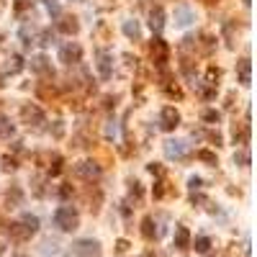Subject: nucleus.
Segmentation results:
<instances>
[{
	"label": "nucleus",
	"instance_id": "f257e3e1",
	"mask_svg": "<svg viewBox=\"0 0 257 257\" xmlns=\"http://www.w3.org/2000/svg\"><path fill=\"white\" fill-rule=\"evenodd\" d=\"M54 224L59 226L62 232H75L80 226V214H78V208H72V206H59L54 211Z\"/></svg>",
	"mask_w": 257,
	"mask_h": 257
},
{
	"label": "nucleus",
	"instance_id": "f03ea898",
	"mask_svg": "<svg viewBox=\"0 0 257 257\" xmlns=\"http://www.w3.org/2000/svg\"><path fill=\"white\" fill-rule=\"evenodd\" d=\"M70 257H100V245L95 239H80L72 245Z\"/></svg>",
	"mask_w": 257,
	"mask_h": 257
},
{
	"label": "nucleus",
	"instance_id": "7ed1b4c3",
	"mask_svg": "<svg viewBox=\"0 0 257 257\" xmlns=\"http://www.w3.org/2000/svg\"><path fill=\"white\" fill-rule=\"evenodd\" d=\"M83 59V47L78 41H70L65 44L62 49H59V62H65V65H78Z\"/></svg>",
	"mask_w": 257,
	"mask_h": 257
},
{
	"label": "nucleus",
	"instance_id": "20e7f679",
	"mask_svg": "<svg viewBox=\"0 0 257 257\" xmlns=\"http://www.w3.org/2000/svg\"><path fill=\"white\" fill-rule=\"evenodd\" d=\"M21 118H23V124H28V126H41L44 124V111L39 108L36 103H26L21 108Z\"/></svg>",
	"mask_w": 257,
	"mask_h": 257
},
{
	"label": "nucleus",
	"instance_id": "39448f33",
	"mask_svg": "<svg viewBox=\"0 0 257 257\" xmlns=\"http://www.w3.org/2000/svg\"><path fill=\"white\" fill-rule=\"evenodd\" d=\"M75 175L83 180H95V177H100V165L93 160H85L80 165H75Z\"/></svg>",
	"mask_w": 257,
	"mask_h": 257
},
{
	"label": "nucleus",
	"instance_id": "423d86ee",
	"mask_svg": "<svg viewBox=\"0 0 257 257\" xmlns=\"http://www.w3.org/2000/svg\"><path fill=\"white\" fill-rule=\"evenodd\" d=\"M177 124H180V113L172 108V105H165L162 113H160V126H162V131H175Z\"/></svg>",
	"mask_w": 257,
	"mask_h": 257
},
{
	"label": "nucleus",
	"instance_id": "0eeeda50",
	"mask_svg": "<svg viewBox=\"0 0 257 257\" xmlns=\"http://www.w3.org/2000/svg\"><path fill=\"white\" fill-rule=\"evenodd\" d=\"M165 155L170 160H183L188 155V144L183 139H170V142H165Z\"/></svg>",
	"mask_w": 257,
	"mask_h": 257
},
{
	"label": "nucleus",
	"instance_id": "6e6552de",
	"mask_svg": "<svg viewBox=\"0 0 257 257\" xmlns=\"http://www.w3.org/2000/svg\"><path fill=\"white\" fill-rule=\"evenodd\" d=\"M149 52H152V59H155V65L157 67H165V62H168V44H165L162 39H152V47H149Z\"/></svg>",
	"mask_w": 257,
	"mask_h": 257
},
{
	"label": "nucleus",
	"instance_id": "1a4fd4ad",
	"mask_svg": "<svg viewBox=\"0 0 257 257\" xmlns=\"http://www.w3.org/2000/svg\"><path fill=\"white\" fill-rule=\"evenodd\" d=\"M98 75H100V80H111V75H113V59L108 52H98Z\"/></svg>",
	"mask_w": 257,
	"mask_h": 257
},
{
	"label": "nucleus",
	"instance_id": "9d476101",
	"mask_svg": "<svg viewBox=\"0 0 257 257\" xmlns=\"http://www.w3.org/2000/svg\"><path fill=\"white\" fill-rule=\"evenodd\" d=\"M31 72H36V75H54V70H52V62H49V57H44V54H36V57H31Z\"/></svg>",
	"mask_w": 257,
	"mask_h": 257
},
{
	"label": "nucleus",
	"instance_id": "9b49d317",
	"mask_svg": "<svg viewBox=\"0 0 257 257\" xmlns=\"http://www.w3.org/2000/svg\"><path fill=\"white\" fill-rule=\"evenodd\" d=\"M195 21V13H193V8L190 5H177L175 8V26H188V23H193Z\"/></svg>",
	"mask_w": 257,
	"mask_h": 257
},
{
	"label": "nucleus",
	"instance_id": "f8f14e48",
	"mask_svg": "<svg viewBox=\"0 0 257 257\" xmlns=\"http://www.w3.org/2000/svg\"><path fill=\"white\" fill-rule=\"evenodd\" d=\"M237 75H239V83L245 85V87L252 83V62H250L247 57H245V59H239V62H237Z\"/></svg>",
	"mask_w": 257,
	"mask_h": 257
},
{
	"label": "nucleus",
	"instance_id": "ddd939ff",
	"mask_svg": "<svg viewBox=\"0 0 257 257\" xmlns=\"http://www.w3.org/2000/svg\"><path fill=\"white\" fill-rule=\"evenodd\" d=\"M57 31H62V34H67V36H75V34L80 31V23H78V18L67 16V18H62V21H57Z\"/></svg>",
	"mask_w": 257,
	"mask_h": 257
},
{
	"label": "nucleus",
	"instance_id": "4468645a",
	"mask_svg": "<svg viewBox=\"0 0 257 257\" xmlns=\"http://www.w3.org/2000/svg\"><path fill=\"white\" fill-rule=\"evenodd\" d=\"M175 247L177 250H188L190 247V232H188V226H175Z\"/></svg>",
	"mask_w": 257,
	"mask_h": 257
},
{
	"label": "nucleus",
	"instance_id": "2eb2a0df",
	"mask_svg": "<svg viewBox=\"0 0 257 257\" xmlns=\"http://www.w3.org/2000/svg\"><path fill=\"white\" fill-rule=\"evenodd\" d=\"M149 26H152V31H162L165 28V10L160 5H155L149 10Z\"/></svg>",
	"mask_w": 257,
	"mask_h": 257
},
{
	"label": "nucleus",
	"instance_id": "dca6fc26",
	"mask_svg": "<svg viewBox=\"0 0 257 257\" xmlns=\"http://www.w3.org/2000/svg\"><path fill=\"white\" fill-rule=\"evenodd\" d=\"M124 34H126L129 39H134V41H139V39H142V28H139L137 21H124Z\"/></svg>",
	"mask_w": 257,
	"mask_h": 257
},
{
	"label": "nucleus",
	"instance_id": "f3484780",
	"mask_svg": "<svg viewBox=\"0 0 257 257\" xmlns=\"http://www.w3.org/2000/svg\"><path fill=\"white\" fill-rule=\"evenodd\" d=\"M13 131H16V126L10 124L8 116H0V139H10Z\"/></svg>",
	"mask_w": 257,
	"mask_h": 257
},
{
	"label": "nucleus",
	"instance_id": "a211bd4d",
	"mask_svg": "<svg viewBox=\"0 0 257 257\" xmlns=\"http://www.w3.org/2000/svg\"><path fill=\"white\" fill-rule=\"evenodd\" d=\"M21 203H23V190H21L18 185H13V188L8 190V206L16 208V206H21Z\"/></svg>",
	"mask_w": 257,
	"mask_h": 257
},
{
	"label": "nucleus",
	"instance_id": "6ab92c4d",
	"mask_svg": "<svg viewBox=\"0 0 257 257\" xmlns=\"http://www.w3.org/2000/svg\"><path fill=\"white\" fill-rule=\"evenodd\" d=\"M142 234H144V239H155V237H157V232H155V219H152V216H144V219H142Z\"/></svg>",
	"mask_w": 257,
	"mask_h": 257
},
{
	"label": "nucleus",
	"instance_id": "aec40b11",
	"mask_svg": "<svg viewBox=\"0 0 257 257\" xmlns=\"http://www.w3.org/2000/svg\"><path fill=\"white\" fill-rule=\"evenodd\" d=\"M8 234H10L13 239H26V237H31L23 224H8Z\"/></svg>",
	"mask_w": 257,
	"mask_h": 257
},
{
	"label": "nucleus",
	"instance_id": "412c9836",
	"mask_svg": "<svg viewBox=\"0 0 257 257\" xmlns=\"http://www.w3.org/2000/svg\"><path fill=\"white\" fill-rule=\"evenodd\" d=\"M21 224L28 229V234H36V232H39V219L31 216V214H23V221H21Z\"/></svg>",
	"mask_w": 257,
	"mask_h": 257
},
{
	"label": "nucleus",
	"instance_id": "4be33fe9",
	"mask_svg": "<svg viewBox=\"0 0 257 257\" xmlns=\"http://www.w3.org/2000/svg\"><path fill=\"white\" fill-rule=\"evenodd\" d=\"M21 70H23V59H21L18 54H10V59H8V72L16 75V72H21Z\"/></svg>",
	"mask_w": 257,
	"mask_h": 257
},
{
	"label": "nucleus",
	"instance_id": "5701e85b",
	"mask_svg": "<svg viewBox=\"0 0 257 257\" xmlns=\"http://www.w3.org/2000/svg\"><path fill=\"white\" fill-rule=\"evenodd\" d=\"M232 137H234V142H239V144H247V142H250V129H247V126H242V129L234 126Z\"/></svg>",
	"mask_w": 257,
	"mask_h": 257
},
{
	"label": "nucleus",
	"instance_id": "b1692460",
	"mask_svg": "<svg viewBox=\"0 0 257 257\" xmlns=\"http://www.w3.org/2000/svg\"><path fill=\"white\" fill-rule=\"evenodd\" d=\"M193 247H195V252H201V255H206L208 250H211V239L208 237H198L193 242Z\"/></svg>",
	"mask_w": 257,
	"mask_h": 257
},
{
	"label": "nucleus",
	"instance_id": "393cba45",
	"mask_svg": "<svg viewBox=\"0 0 257 257\" xmlns=\"http://www.w3.org/2000/svg\"><path fill=\"white\" fill-rule=\"evenodd\" d=\"M201 118L206 121V124H219V121H221V113L214 111V108H206V111L201 113Z\"/></svg>",
	"mask_w": 257,
	"mask_h": 257
},
{
	"label": "nucleus",
	"instance_id": "a878e982",
	"mask_svg": "<svg viewBox=\"0 0 257 257\" xmlns=\"http://www.w3.org/2000/svg\"><path fill=\"white\" fill-rule=\"evenodd\" d=\"M44 5H47V10L52 13L54 18L62 16V5H59V0H44Z\"/></svg>",
	"mask_w": 257,
	"mask_h": 257
},
{
	"label": "nucleus",
	"instance_id": "bb28decb",
	"mask_svg": "<svg viewBox=\"0 0 257 257\" xmlns=\"http://www.w3.org/2000/svg\"><path fill=\"white\" fill-rule=\"evenodd\" d=\"M198 160H201V162H206V165H219L216 155L211 152V149H201V152H198Z\"/></svg>",
	"mask_w": 257,
	"mask_h": 257
},
{
	"label": "nucleus",
	"instance_id": "cd10ccee",
	"mask_svg": "<svg viewBox=\"0 0 257 257\" xmlns=\"http://www.w3.org/2000/svg\"><path fill=\"white\" fill-rule=\"evenodd\" d=\"M59 172H62V157L54 155V157H52V165H49V175H59Z\"/></svg>",
	"mask_w": 257,
	"mask_h": 257
},
{
	"label": "nucleus",
	"instance_id": "c85d7f7f",
	"mask_svg": "<svg viewBox=\"0 0 257 257\" xmlns=\"http://www.w3.org/2000/svg\"><path fill=\"white\" fill-rule=\"evenodd\" d=\"M234 162L239 165V168H247V165H250V152H237V155H234Z\"/></svg>",
	"mask_w": 257,
	"mask_h": 257
},
{
	"label": "nucleus",
	"instance_id": "c756f323",
	"mask_svg": "<svg viewBox=\"0 0 257 257\" xmlns=\"http://www.w3.org/2000/svg\"><path fill=\"white\" fill-rule=\"evenodd\" d=\"M206 80H208V85H216V80H219V70H216V67H208V70H206Z\"/></svg>",
	"mask_w": 257,
	"mask_h": 257
},
{
	"label": "nucleus",
	"instance_id": "7c9ffc66",
	"mask_svg": "<svg viewBox=\"0 0 257 257\" xmlns=\"http://www.w3.org/2000/svg\"><path fill=\"white\" fill-rule=\"evenodd\" d=\"M13 8H16V13H23L26 8H31V0H13Z\"/></svg>",
	"mask_w": 257,
	"mask_h": 257
},
{
	"label": "nucleus",
	"instance_id": "2f4dec72",
	"mask_svg": "<svg viewBox=\"0 0 257 257\" xmlns=\"http://www.w3.org/2000/svg\"><path fill=\"white\" fill-rule=\"evenodd\" d=\"M52 41H54V34H52V31H41V41H39L41 47H49Z\"/></svg>",
	"mask_w": 257,
	"mask_h": 257
},
{
	"label": "nucleus",
	"instance_id": "473e14b6",
	"mask_svg": "<svg viewBox=\"0 0 257 257\" xmlns=\"http://www.w3.org/2000/svg\"><path fill=\"white\" fill-rule=\"evenodd\" d=\"M206 137H208V139H211V142H214V144H216V147H219V144H221V134H219V131H208V134H206Z\"/></svg>",
	"mask_w": 257,
	"mask_h": 257
},
{
	"label": "nucleus",
	"instance_id": "72a5a7b5",
	"mask_svg": "<svg viewBox=\"0 0 257 257\" xmlns=\"http://www.w3.org/2000/svg\"><path fill=\"white\" fill-rule=\"evenodd\" d=\"M142 193H144V190H142V185L137 183V180H134V183H131V195H137V198H142Z\"/></svg>",
	"mask_w": 257,
	"mask_h": 257
},
{
	"label": "nucleus",
	"instance_id": "f704fd0d",
	"mask_svg": "<svg viewBox=\"0 0 257 257\" xmlns=\"http://www.w3.org/2000/svg\"><path fill=\"white\" fill-rule=\"evenodd\" d=\"M147 170L152 172V175H162V168H160L157 162H152V165H147Z\"/></svg>",
	"mask_w": 257,
	"mask_h": 257
},
{
	"label": "nucleus",
	"instance_id": "c9c22d12",
	"mask_svg": "<svg viewBox=\"0 0 257 257\" xmlns=\"http://www.w3.org/2000/svg\"><path fill=\"white\" fill-rule=\"evenodd\" d=\"M59 195H62V198H70V195H72V185H62V188H59Z\"/></svg>",
	"mask_w": 257,
	"mask_h": 257
},
{
	"label": "nucleus",
	"instance_id": "e433bc0d",
	"mask_svg": "<svg viewBox=\"0 0 257 257\" xmlns=\"http://www.w3.org/2000/svg\"><path fill=\"white\" fill-rule=\"evenodd\" d=\"M188 185H190V190H198V188H201V177H190Z\"/></svg>",
	"mask_w": 257,
	"mask_h": 257
},
{
	"label": "nucleus",
	"instance_id": "4c0bfd02",
	"mask_svg": "<svg viewBox=\"0 0 257 257\" xmlns=\"http://www.w3.org/2000/svg\"><path fill=\"white\" fill-rule=\"evenodd\" d=\"M116 250H118V252H126V250H129V242H126V239H118V242H116Z\"/></svg>",
	"mask_w": 257,
	"mask_h": 257
},
{
	"label": "nucleus",
	"instance_id": "58836bf2",
	"mask_svg": "<svg viewBox=\"0 0 257 257\" xmlns=\"http://www.w3.org/2000/svg\"><path fill=\"white\" fill-rule=\"evenodd\" d=\"M162 195H165V183L160 180V183H157V188H155V198H162Z\"/></svg>",
	"mask_w": 257,
	"mask_h": 257
},
{
	"label": "nucleus",
	"instance_id": "ea45409f",
	"mask_svg": "<svg viewBox=\"0 0 257 257\" xmlns=\"http://www.w3.org/2000/svg\"><path fill=\"white\" fill-rule=\"evenodd\" d=\"M3 162H5V168H8V170H16V168H18V165H16V160H13V157H5Z\"/></svg>",
	"mask_w": 257,
	"mask_h": 257
},
{
	"label": "nucleus",
	"instance_id": "a19ab883",
	"mask_svg": "<svg viewBox=\"0 0 257 257\" xmlns=\"http://www.w3.org/2000/svg\"><path fill=\"white\" fill-rule=\"evenodd\" d=\"M168 93H170V95H175V98H183V93H180V87H172V85H168Z\"/></svg>",
	"mask_w": 257,
	"mask_h": 257
},
{
	"label": "nucleus",
	"instance_id": "79ce46f5",
	"mask_svg": "<svg viewBox=\"0 0 257 257\" xmlns=\"http://www.w3.org/2000/svg\"><path fill=\"white\" fill-rule=\"evenodd\" d=\"M5 255V245H3V242H0V257H3Z\"/></svg>",
	"mask_w": 257,
	"mask_h": 257
},
{
	"label": "nucleus",
	"instance_id": "37998d69",
	"mask_svg": "<svg viewBox=\"0 0 257 257\" xmlns=\"http://www.w3.org/2000/svg\"><path fill=\"white\" fill-rule=\"evenodd\" d=\"M3 85H5V83H3V75H0V87H3Z\"/></svg>",
	"mask_w": 257,
	"mask_h": 257
},
{
	"label": "nucleus",
	"instance_id": "c03bdc74",
	"mask_svg": "<svg viewBox=\"0 0 257 257\" xmlns=\"http://www.w3.org/2000/svg\"><path fill=\"white\" fill-rule=\"evenodd\" d=\"M16 257H26V255H16Z\"/></svg>",
	"mask_w": 257,
	"mask_h": 257
},
{
	"label": "nucleus",
	"instance_id": "a18cd8bd",
	"mask_svg": "<svg viewBox=\"0 0 257 257\" xmlns=\"http://www.w3.org/2000/svg\"><path fill=\"white\" fill-rule=\"evenodd\" d=\"M152 257H160V255H152Z\"/></svg>",
	"mask_w": 257,
	"mask_h": 257
},
{
	"label": "nucleus",
	"instance_id": "49530a36",
	"mask_svg": "<svg viewBox=\"0 0 257 257\" xmlns=\"http://www.w3.org/2000/svg\"><path fill=\"white\" fill-rule=\"evenodd\" d=\"M0 39H3V36H0Z\"/></svg>",
	"mask_w": 257,
	"mask_h": 257
}]
</instances>
